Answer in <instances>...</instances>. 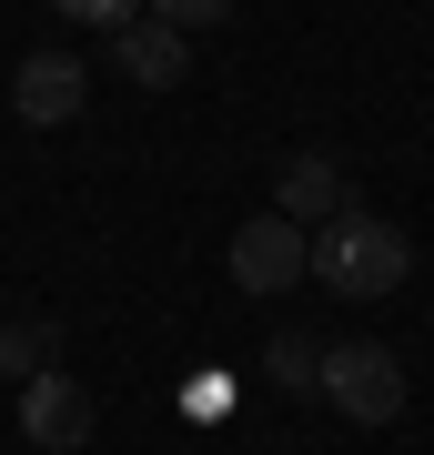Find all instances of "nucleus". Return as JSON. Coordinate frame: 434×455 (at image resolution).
<instances>
[{
    "label": "nucleus",
    "mask_w": 434,
    "mask_h": 455,
    "mask_svg": "<svg viewBox=\"0 0 434 455\" xmlns=\"http://www.w3.org/2000/svg\"><path fill=\"white\" fill-rule=\"evenodd\" d=\"M343 203H354V193H343V163H334V152H293V163H283V182H273V212H283V223H334V212Z\"/></svg>",
    "instance_id": "obj_7"
},
{
    "label": "nucleus",
    "mask_w": 434,
    "mask_h": 455,
    "mask_svg": "<svg viewBox=\"0 0 434 455\" xmlns=\"http://www.w3.org/2000/svg\"><path fill=\"white\" fill-rule=\"evenodd\" d=\"M152 20H172V31H212V20H233V0H142Z\"/></svg>",
    "instance_id": "obj_10"
},
{
    "label": "nucleus",
    "mask_w": 434,
    "mask_h": 455,
    "mask_svg": "<svg viewBox=\"0 0 434 455\" xmlns=\"http://www.w3.org/2000/svg\"><path fill=\"white\" fill-rule=\"evenodd\" d=\"M91 385H81V374H61V364H41L31 385H20V435H31L41 455H81L91 445Z\"/></svg>",
    "instance_id": "obj_3"
},
{
    "label": "nucleus",
    "mask_w": 434,
    "mask_h": 455,
    "mask_svg": "<svg viewBox=\"0 0 434 455\" xmlns=\"http://www.w3.org/2000/svg\"><path fill=\"white\" fill-rule=\"evenodd\" d=\"M61 20H91V31H122V20H142V0H51Z\"/></svg>",
    "instance_id": "obj_11"
},
{
    "label": "nucleus",
    "mask_w": 434,
    "mask_h": 455,
    "mask_svg": "<svg viewBox=\"0 0 434 455\" xmlns=\"http://www.w3.org/2000/svg\"><path fill=\"white\" fill-rule=\"evenodd\" d=\"M263 364H273V385H283V395H313L323 344H313V334H273V355H263Z\"/></svg>",
    "instance_id": "obj_9"
},
{
    "label": "nucleus",
    "mask_w": 434,
    "mask_h": 455,
    "mask_svg": "<svg viewBox=\"0 0 434 455\" xmlns=\"http://www.w3.org/2000/svg\"><path fill=\"white\" fill-rule=\"evenodd\" d=\"M112 71H131V82H142V92H172L182 82V71H193V31H172V20H122V31H112Z\"/></svg>",
    "instance_id": "obj_6"
},
{
    "label": "nucleus",
    "mask_w": 434,
    "mask_h": 455,
    "mask_svg": "<svg viewBox=\"0 0 434 455\" xmlns=\"http://www.w3.org/2000/svg\"><path fill=\"white\" fill-rule=\"evenodd\" d=\"M81 101H91V61H71V51H31V61L11 71V112L31 122V132L81 122Z\"/></svg>",
    "instance_id": "obj_5"
},
{
    "label": "nucleus",
    "mask_w": 434,
    "mask_h": 455,
    "mask_svg": "<svg viewBox=\"0 0 434 455\" xmlns=\"http://www.w3.org/2000/svg\"><path fill=\"white\" fill-rule=\"evenodd\" d=\"M313 395H323L334 415H354V425H394V415H404V364L384 355V344L343 334V344H323V374H313Z\"/></svg>",
    "instance_id": "obj_2"
},
{
    "label": "nucleus",
    "mask_w": 434,
    "mask_h": 455,
    "mask_svg": "<svg viewBox=\"0 0 434 455\" xmlns=\"http://www.w3.org/2000/svg\"><path fill=\"white\" fill-rule=\"evenodd\" d=\"M304 274H313L323 293H343V304H374V293H404V274H414V243H404L384 212L343 203L334 223H313V233H304Z\"/></svg>",
    "instance_id": "obj_1"
},
{
    "label": "nucleus",
    "mask_w": 434,
    "mask_h": 455,
    "mask_svg": "<svg viewBox=\"0 0 434 455\" xmlns=\"http://www.w3.org/2000/svg\"><path fill=\"white\" fill-rule=\"evenodd\" d=\"M41 364H61V324L51 314H0V385H31Z\"/></svg>",
    "instance_id": "obj_8"
},
{
    "label": "nucleus",
    "mask_w": 434,
    "mask_h": 455,
    "mask_svg": "<svg viewBox=\"0 0 434 455\" xmlns=\"http://www.w3.org/2000/svg\"><path fill=\"white\" fill-rule=\"evenodd\" d=\"M233 283L263 293V304H283L293 283H304V223H283V212H253V223H233Z\"/></svg>",
    "instance_id": "obj_4"
}]
</instances>
